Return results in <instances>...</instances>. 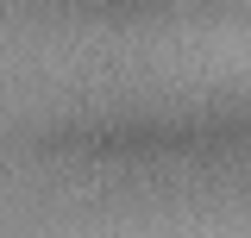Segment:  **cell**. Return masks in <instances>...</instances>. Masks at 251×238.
Masks as SVG:
<instances>
[]
</instances>
